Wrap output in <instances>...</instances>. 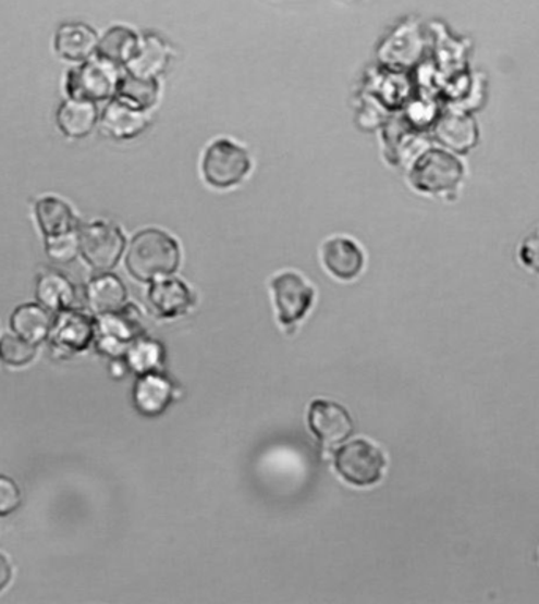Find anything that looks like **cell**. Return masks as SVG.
Returning <instances> with one entry per match:
<instances>
[{
  "instance_id": "8992f818",
  "label": "cell",
  "mask_w": 539,
  "mask_h": 604,
  "mask_svg": "<svg viewBox=\"0 0 539 604\" xmlns=\"http://www.w3.org/2000/svg\"><path fill=\"white\" fill-rule=\"evenodd\" d=\"M336 469L348 483L368 486L382 477L385 456L371 442L359 439L338 452Z\"/></svg>"
},
{
  "instance_id": "2e32d148",
  "label": "cell",
  "mask_w": 539,
  "mask_h": 604,
  "mask_svg": "<svg viewBox=\"0 0 539 604\" xmlns=\"http://www.w3.org/2000/svg\"><path fill=\"white\" fill-rule=\"evenodd\" d=\"M97 122L98 111L94 101L70 98L59 108L58 125L66 138H86Z\"/></svg>"
},
{
  "instance_id": "ffe728a7",
  "label": "cell",
  "mask_w": 539,
  "mask_h": 604,
  "mask_svg": "<svg viewBox=\"0 0 539 604\" xmlns=\"http://www.w3.org/2000/svg\"><path fill=\"white\" fill-rule=\"evenodd\" d=\"M35 217L46 237L70 233L76 227L75 213L70 209L69 204L54 196H46L37 202Z\"/></svg>"
},
{
  "instance_id": "52a82bcc",
  "label": "cell",
  "mask_w": 539,
  "mask_h": 604,
  "mask_svg": "<svg viewBox=\"0 0 539 604\" xmlns=\"http://www.w3.org/2000/svg\"><path fill=\"white\" fill-rule=\"evenodd\" d=\"M278 318L281 324H294L311 308L315 289L302 275L284 272L271 281Z\"/></svg>"
},
{
  "instance_id": "9c48e42d",
  "label": "cell",
  "mask_w": 539,
  "mask_h": 604,
  "mask_svg": "<svg viewBox=\"0 0 539 604\" xmlns=\"http://www.w3.org/2000/svg\"><path fill=\"white\" fill-rule=\"evenodd\" d=\"M94 336V322L83 312L73 310L60 311L56 321H52L49 333V340L54 347L66 353L86 349Z\"/></svg>"
},
{
  "instance_id": "4fadbf2b",
  "label": "cell",
  "mask_w": 539,
  "mask_h": 604,
  "mask_svg": "<svg viewBox=\"0 0 539 604\" xmlns=\"http://www.w3.org/2000/svg\"><path fill=\"white\" fill-rule=\"evenodd\" d=\"M168 62V45L158 35L147 34L140 38L135 56L125 66L130 75L137 78L157 79L164 72Z\"/></svg>"
},
{
  "instance_id": "ac0fdd59",
  "label": "cell",
  "mask_w": 539,
  "mask_h": 604,
  "mask_svg": "<svg viewBox=\"0 0 539 604\" xmlns=\"http://www.w3.org/2000/svg\"><path fill=\"white\" fill-rule=\"evenodd\" d=\"M37 300L49 311L72 310L76 300L75 286L62 273L49 270L38 276Z\"/></svg>"
},
{
  "instance_id": "ba28073f",
  "label": "cell",
  "mask_w": 539,
  "mask_h": 604,
  "mask_svg": "<svg viewBox=\"0 0 539 604\" xmlns=\"http://www.w3.org/2000/svg\"><path fill=\"white\" fill-rule=\"evenodd\" d=\"M309 427L323 444H340L354 430L347 410L340 404L319 399L309 409Z\"/></svg>"
},
{
  "instance_id": "cb8c5ba5",
  "label": "cell",
  "mask_w": 539,
  "mask_h": 604,
  "mask_svg": "<svg viewBox=\"0 0 539 604\" xmlns=\"http://www.w3.org/2000/svg\"><path fill=\"white\" fill-rule=\"evenodd\" d=\"M37 356V346L15 335H3L0 338V361L9 367H26Z\"/></svg>"
},
{
  "instance_id": "83f0119b",
  "label": "cell",
  "mask_w": 539,
  "mask_h": 604,
  "mask_svg": "<svg viewBox=\"0 0 539 604\" xmlns=\"http://www.w3.org/2000/svg\"><path fill=\"white\" fill-rule=\"evenodd\" d=\"M10 579H12V565L0 554V592L9 585Z\"/></svg>"
},
{
  "instance_id": "d6986e66",
  "label": "cell",
  "mask_w": 539,
  "mask_h": 604,
  "mask_svg": "<svg viewBox=\"0 0 539 604\" xmlns=\"http://www.w3.org/2000/svg\"><path fill=\"white\" fill-rule=\"evenodd\" d=\"M86 297L91 310L98 315H109L122 310L126 300V289L118 276L103 273L90 281Z\"/></svg>"
},
{
  "instance_id": "e0dca14e",
  "label": "cell",
  "mask_w": 539,
  "mask_h": 604,
  "mask_svg": "<svg viewBox=\"0 0 539 604\" xmlns=\"http://www.w3.org/2000/svg\"><path fill=\"white\" fill-rule=\"evenodd\" d=\"M149 300L157 315L175 318L193 305L188 287L179 280H160L151 286Z\"/></svg>"
},
{
  "instance_id": "484cf974",
  "label": "cell",
  "mask_w": 539,
  "mask_h": 604,
  "mask_svg": "<svg viewBox=\"0 0 539 604\" xmlns=\"http://www.w3.org/2000/svg\"><path fill=\"white\" fill-rule=\"evenodd\" d=\"M21 501L23 496L16 481L10 477L0 476V516L12 515L20 508Z\"/></svg>"
},
{
  "instance_id": "277c9868",
  "label": "cell",
  "mask_w": 539,
  "mask_h": 604,
  "mask_svg": "<svg viewBox=\"0 0 539 604\" xmlns=\"http://www.w3.org/2000/svg\"><path fill=\"white\" fill-rule=\"evenodd\" d=\"M79 251L98 272L114 269L125 248V237L119 227L106 221H91L79 231Z\"/></svg>"
},
{
  "instance_id": "7c38bea8",
  "label": "cell",
  "mask_w": 539,
  "mask_h": 604,
  "mask_svg": "<svg viewBox=\"0 0 539 604\" xmlns=\"http://www.w3.org/2000/svg\"><path fill=\"white\" fill-rule=\"evenodd\" d=\"M97 32L86 24L69 23L59 27L54 48L60 58L72 62L89 61L98 48Z\"/></svg>"
},
{
  "instance_id": "6da1fadb",
  "label": "cell",
  "mask_w": 539,
  "mask_h": 604,
  "mask_svg": "<svg viewBox=\"0 0 539 604\" xmlns=\"http://www.w3.org/2000/svg\"><path fill=\"white\" fill-rule=\"evenodd\" d=\"M179 261L177 242L160 230H146L136 234L126 252L128 272L139 281L169 275L177 269Z\"/></svg>"
},
{
  "instance_id": "5bb4252c",
  "label": "cell",
  "mask_w": 539,
  "mask_h": 604,
  "mask_svg": "<svg viewBox=\"0 0 539 604\" xmlns=\"http://www.w3.org/2000/svg\"><path fill=\"white\" fill-rule=\"evenodd\" d=\"M436 136L454 152L465 153L477 144L478 126L470 115L450 112L437 122Z\"/></svg>"
},
{
  "instance_id": "9a60e30c",
  "label": "cell",
  "mask_w": 539,
  "mask_h": 604,
  "mask_svg": "<svg viewBox=\"0 0 539 604\" xmlns=\"http://www.w3.org/2000/svg\"><path fill=\"white\" fill-rule=\"evenodd\" d=\"M10 326L20 338L38 346V344L49 340L52 319L49 316V310H46L40 304L21 305L13 311L12 318H10Z\"/></svg>"
},
{
  "instance_id": "7a4b0ae2",
  "label": "cell",
  "mask_w": 539,
  "mask_h": 604,
  "mask_svg": "<svg viewBox=\"0 0 539 604\" xmlns=\"http://www.w3.org/2000/svg\"><path fill=\"white\" fill-rule=\"evenodd\" d=\"M200 170L207 184L213 188H231L245 181L252 171V158L234 140L221 138L207 147Z\"/></svg>"
},
{
  "instance_id": "7402d4cb",
  "label": "cell",
  "mask_w": 539,
  "mask_h": 604,
  "mask_svg": "<svg viewBox=\"0 0 539 604\" xmlns=\"http://www.w3.org/2000/svg\"><path fill=\"white\" fill-rule=\"evenodd\" d=\"M171 399V387L164 379L158 375H144L135 387V403L137 409L146 416L163 412Z\"/></svg>"
},
{
  "instance_id": "8fae6325",
  "label": "cell",
  "mask_w": 539,
  "mask_h": 604,
  "mask_svg": "<svg viewBox=\"0 0 539 604\" xmlns=\"http://www.w3.org/2000/svg\"><path fill=\"white\" fill-rule=\"evenodd\" d=\"M323 263L331 275L340 280H354L362 272V248L347 237H333L326 242L322 248Z\"/></svg>"
},
{
  "instance_id": "3957f363",
  "label": "cell",
  "mask_w": 539,
  "mask_h": 604,
  "mask_svg": "<svg viewBox=\"0 0 539 604\" xmlns=\"http://www.w3.org/2000/svg\"><path fill=\"white\" fill-rule=\"evenodd\" d=\"M464 177L463 163L445 150H428L412 167L411 184L425 195L453 192Z\"/></svg>"
},
{
  "instance_id": "603a6c76",
  "label": "cell",
  "mask_w": 539,
  "mask_h": 604,
  "mask_svg": "<svg viewBox=\"0 0 539 604\" xmlns=\"http://www.w3.org/2000/svg\"><path fill=\"white\" fill-rule=\"evenodd\" d=\"M119 98L135 104L140 109L154 107L158 100L157 79L137 78V76H122L118 86Z\"/></svg>"
},
{
  "instance_id": "44dd1931",
  "label": "cell",
  "mask_w": 539,
  "mask_h": 604,
  "mask_svg": "<svg viewBox=\"0 0 539 604\" xmlns=\"http://www.w3.org/2000/svg\"><path fill=\"white\" fill-rule=\"evenodd\" d=\"M140 37L128 27H111L98 41L97 52L100 58L114 63V65H126L139 47Z\"/></svg>"
},
{
  "instance_id": "5b68a950",
  "label": "cell",
  "mask_w": 539,
  "mask_h": 604,
  "mask_svg": "<svg viewBox=\"0 0 539 604\" xmlns=\"http://www.w3.org/2000/svg\"><path fill=\"white\" fill-rule=\"evenodd\" d=\"M120 78L122 76H119L118 65L98 56L94 61L86 62L70 73L66 89L70 97L95 103L118 93Z\"/></svg>"
},
{
  "instance_id": "d4e9b609",
  "label": "cell",
  "mask_w": 539,
  "mask_h": 604,
  "mask_svg": "<svg viewBox=\"0 0 539 604\" xmlns=\"http://www.w3.org/2000/svg\"><path fill=\"white\" fill-rule=\"evenodd\" d=\"M46 252L52 261L60 263L72 262L79 255V234L75 231L46 237Z\"/></svg>"
},
{
  "instance_id": "4316f807",
  "label": "cell",
  "mask_w": 539,
  "mask_h": 604,
  "mask_svg": "<svg viewBox=\"0 0 539 604\" xmlns=\"http://www.w3.org/2000/svg\"><path fill=\"white\" fill-rule=\"evenodd\" d=\"M519 261L525 269L539 275V227L530 231L520 242Z\"/></svg>"
},
{
  "instance_id": "30bf717a",
  "label": "cell",
  "mask_w": 539,
  "mask_h": 604,
  "mask_svg": "<svg viewBox=\"0 0 539 604\" xmlns=\"http://www.w3.org/2000/svg\"><path fill=\"white\" fill-rule=\"evenodd\" d=\"M149 125L146 109L135 107L122 98H115L106 107L101 115V126L111 138L133 139Z\"/></svg>"
}]
</instances>
